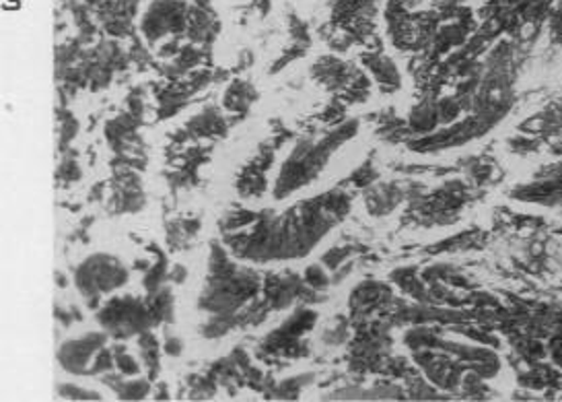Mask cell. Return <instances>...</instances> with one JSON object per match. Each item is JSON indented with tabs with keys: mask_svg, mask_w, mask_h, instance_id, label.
Masks as SVG:
<instances>
[{
	"mask_svg": "<svg viewBox=\"0 0 562 402\" xmlns=\"http://www.w3.org/2000/svg\"><path fill=\"white\" fill-rule=\"evenodd\" d=\"M342 199V197H340ZM328 197V201L305 202L286 211L279 221H270L268 227H260L249 235L248 242L235 252L241 258L266 263L286 260L305 256L328 234L331 225L342 217V201Z\"/></svg>",
	"mask_w": 562,
	"mask_h": 402,
	"instance_id": "6da1fadb",
	"label": "cell"
},
{
	"mask_svg": "<svg viewBox=\"0 0 562 402\" xmlns=\"http://www.w3.org/2000/svg\"><path fill=\"white\" fill-rule=\"evenodd\" d=\"M357 133V122H348L345 126L331 131V133L314 138L301 141L293 153L282 164L281 174L274 185V199H286L299 188L314 182L319 171L326 168L328 159L334 152Z\"/></svg>",
	"mask_w": 562,
	"mask_h": 402,
	"instance_id": "7a4b0ae2",
	"label": "cell"
},
{
	"mask_svg": "<svg viewBox=\"0 0 562 402\" xmlns=\"http://www.w3.org/2000/svg\"><path fill=\"white\" fill-rule=\"evenodd\" d=\"M128 281V268L110 254H93L75 272V283L89 302L114 293Z\"/></svg>",
	"mask_w": 562,
	"mask_h": 402,
	"instance_id": "3957f363",
	"label": "cell"
},
{
	"mask_svg": "<svg viewBox=\"0 0 562 402\" xmlns=\"http://www.w3.org/2000/svg\"><path fill=\"white\" fill-rule=\"evenodd\" d=\"M258 283L256 277L248 270L225 267L216 270L215 281H209V287L202 295V308L211 312H232L256 293Z\"/></svg>",
	"mask_w": 562,
	"mask_h": 402,
	"instance_id": "277c9868",
	"label": "cell"
},
{
	"mask_svg": "<svg viewBox=\"0 0 562 402\" xmlns=\"http://www.w3.org/2000/svg\"><path fill=\"white\" fill-rule=\"evenodd\" d=\"M108 333H87L79 338L67 340L60 351L58 361L72 376H93L112 368L110 353L105 351Z\"/></svg>",
	"mask_w": 562,
	"mask_h": 402,
	"instance_id": "5b68a950",
	"label": "cell"
},
{
	"mask_svg": "<svg viewBox=\"0 0 562 402\" xmlns=\"http://www.w3.org/2000/svg\"><path fill=\"white\" fill-rule=\"evenodd\" d=\"M101 326L116 336H133L150 326L149 312L133 300H114L98 314Z\"/></svg>",
	"mask_w": 562,
	"mask_h": 402,
	"instance_id": "8992f818",
	"label": "cell"
},
{
	"mask_svg": "<svg viewBox=\"0 0 562 402\" xmlns=\"http://www.w3.org/2000/svg\"><path fill=\"white\" fill-rule=\"evenodd\" d=\"M60 397H63V399H77V401H85V399L98 401V399H100V394L89 392V390H81V388H77V386H60Z\"/></svg>",
	"mask_w": 562,
	"mask_h": 402,
	"instance_id": "52a82bcc",
	"label": "cell"
},
{
	"mask_svg": "<svg viewBox=\"0 0 562 402\" xmlns=\"http://www.w3.org/2000/svg\"><path fill=\"white\" fill-rule=\"evenodd\" d=\"M117 368L122 369L126 376L138 373L136 361H134L133 357H128V355H120V357H117Z\"/></svg>",
	"mask_w": 562,
	"mask_h": 402,
	"instance_id": "ba28073f",
	"label": "cell"
}]
</instances>
